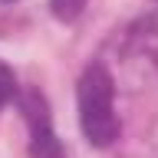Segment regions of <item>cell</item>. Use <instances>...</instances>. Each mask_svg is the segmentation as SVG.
I'll use <instances>...</instances> for the list:
<instances>
[{
    "instance_id": "obj_1",
    "label": "cell",
    "mask_w": 158,
    "mask_h": 158,
    "mask_svg": "<svg viewBox=\"0 0 158 158\" xmlns=\"http://www.w3.org/2000/svg\"><path fill=\"white\" fill-rule=\"evenodd\" d=\"M79 122H82V132L96 148H106L118 138V118L115 109H112V99H115V86H112V76L99 66H89L82 76H79Z\"/></svg>"
},
{
    "instance_id": "obj_2",
    "label": "cell",
    "mask_w": 158,
    "mask_h": 158,
    "mask_svg": "<svg viewBox=\"0 0 158 158\" xmlns=\"http://www.w3.org/2000/svg\"><path fill=\"white\" fill-rule=\"evenodd\" d=\"M20 112L30 122V158H66V148L49 128V109L40 92H27L20 99Z\"/></svg>"
},
{
    "instance_id": "obj_3",
    "label": "cell",
    "mask_w": 158,
    "mask_h": 158,
    "mask_svg": "<svg viewBox=\"0 0 158 158\" xmlns=\"http://www.w3.org/2000/svg\"><path fill=\"white\" fill-rule=\"evenodd\" d=\"M49 10H53V17L73 23V20L86 10V0H49Z\"/></svg>"
},
{
    "instance_id": "obj_4",
    "label": "cell",
    "mask_w": 158,
    "mask_h": 158,
    "mask_svg": "<svg viewBox=\"0 0 158 158\" xmlns=\"http://www.w3.org/2000/svg\"><path fill=\"white\" fill-rule=\"evenodd\" d=\"M13 96H17V79H13V69H10L7 63H0V109L7 106V102H13Z\"/></svg>"
}]
</instances>
